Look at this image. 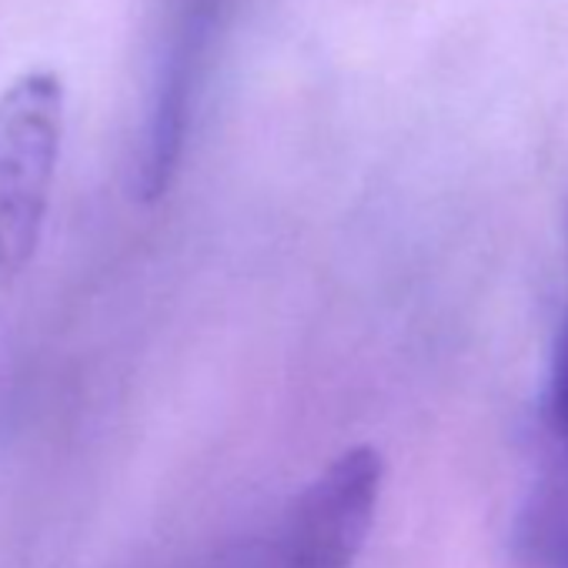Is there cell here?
<instances>
[{
	"label": "cell",
	"mask_w": 568,
	"mask_h": 568,
	"mask_svg": "<svg viewBox=\"0 0 568 568\" xmlns=\"http://www.w3.org/2000/svg\"><path fill=\"white\" fill-rule=\"evenodd\" d=\"M64 81L28 71L0 94V271H21L44 231L64 141Z\"/></svg>",
	"instance_id": "6da1fadb"
},
{
	"label": "cell",
	"mask_w": 568,
	"mask_h": 568,
	"mask_svg": "<svg viewBox=\"0 0 568 568\" xmlns=\"http://www.w3.org/2000/svg\"><path fill=\"white\" fill-rule=\"evenodd\" d=\"M538 432H541V458H545L541 471L568 475V295L551 345L548 378L538 408Z\"/></svg>",
	"instance_id": "5b68a950"
},
{
	"label": "cell",
	"mask_w": 568,
	"mask_h": 568,
	"mask_svg": "<svg viewBox=\"0 0 568 568\" xmlns=\"http://www.w3.org/2000/svg\"><path fill=\"white\" fill-rule=\"evenodd\" d=\"M385 462L372 445L342 452L288 508L271 568H355L375 525Z\"/></svg>",
	"instance_id": "3957f363"
},
{
	"label": "cell",
	"mask_w": 568,
	"mask_h": 568,
	"mask_svg": "<svg viewBox=\"0 0 568 568\" xmlns=\"http://www.w3.org/2000/svg\"><path fill=\"white\" fill-rule=\"evenodd\" d=\"M515 545L535 568H568V475H538L515 518Z\"/></svg>",
	"instance_id": "277c9868"
},
{
	"label": "cell",
	"mask_w": 568,
	"mask_h": 568,
	"mask_svg": "<svg viewBox=\"0 0 568 568\" xmlns=\"http://www.w3.org/2000/svg\"><path fill=\"white\" fill-rule=\"evenodd\" d=\"M217 24L221 0H164L134 158V187L144 201L168 194L178 178Z\"/></svg>",
	"instance_id": "7a4b0ae2"
}]
</instances>
